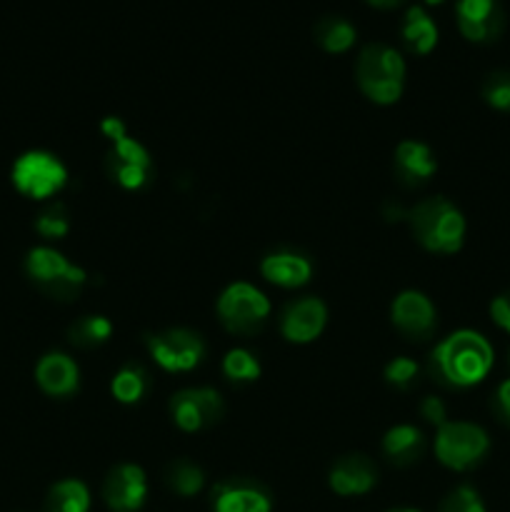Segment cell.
<instances>
[{"label":"cell","mask_w":510,"mask_h":512,"mask_svg":"<svg viewBox=\"0 0 510 512\" xmlns=\"http://www.w3.org/2000/svg\"><path fill=\"white\" fill-rule=\"evenodd\" d=\"M493 363V345L475 330H455L430 353V370L448 388H473L483 383Z\"/></svg>","instance_id":"6da1fadb"},{"label":"cell","mask_w":510,"mask_h":512,"mask_svg":"<svg viewBox=\"0 0 510 512\" xmlns=\"http://www.w3.org/2000/svg\"><path fill=\"white\" fill-rule=\"evenodd\" d=\"M410 233L420 248L435 255H453L465 243V215L443 195L425 198L405 213Z\"/></svg>","instance_id":"7a4b0ae2"},{"label":"cell","mask_w":510,"mask_h":512,"mask_svg":"<svg viewBox=\"0 0 510 512\" xmlns=\"http://www.w3.org/2000/svg\"><path fill=\"white\" fill-rule=\"evenodd\" d=\"M355 83L370 103H398L405 90L403 55L383 43L365 45L358 55V63H355Z\"/></svg>","instance_id":"3957f363"},{"label":"cell","mask_w":510,"mask_h":512,"mask_svg":"<svg viewBox=\"0 0 510 512\" xmlns=\"http://www.w3.org/2000/svg\"><path fill=\"white\" fill-rule=\"evenodd\" d=\"M25 273L48 298L55 300L78 298L88 283V273L50 245H38L30 250L25 258Z\"/></svg>","instance_id":"277c9868"},{"label":"cell","mask_w":510,"mask_h":512,"mask_svg":"<svg viewBox=\"0 0 510 512\" xmlns=\"http://www.w3.org/2000/svg\"><path fill=\"white\" fill-rule=\"evenodd\" d=\"M270 310L273 305H270L268 295L245 280L230 283L215 300V313H218L223 328L233 335H245V338L265 328Z\"/></svg>","instance_id":"5b68a950"},{"label":"cell","mask_w":510,"mask_h":512,"mask_svg":"<svg viewBox=\"0 0 510 512\" xmlns=\"http://www.w3.org/2000/svg\"><path fill=\"white\" fill-rule=\"evenodd\" d=\"M435 458L455 473L473 470L490 450V438L480 425L465 420H448L435 433Z\"/></svg>","instance_id":"8992f818"},{"label":"cell","mask_w":510,"mask_h":512,"mask_svg":"<svg viewBox=\"0 0 510 512\" xmlns=\"http://www.w3.org/2000/svg\"><path fill=\"white\" fill-rule=\"evenodd\" d=\"M15 190L30 200L55 198L68 185V168L48 150H28L13 163L10 173Z\"/></svg>","instance_id":"52a82bcc"},{"label":"cell","mask_w":510,"mask_h":512,"mask_svg":"<svg viewBox=\"0 0 510 512\" xmlns=\"http://www.w3.org/2000/svg\"><path fill=\"white\" fill-rule=\"evenodd\" d=\"M150 358L165 373H190L205 360V340L188 328H168L145 338Z\"/></svg>","instance_id":"ba28073f"},{"label":"cell","mask_w":510,"mask_h":512,"mask_svg":"<svg viewBox=\"0 0 510 512\" xmlns=\"http://www.w3.org/2000/svg\"><path fill=\"white\" fill-rule=\"evenodd\" d=\"M170 418L183 433H200L218 425L225 415V400L213 388H185L170 398Z\"/></svg>","instance_id":"9c48e42d"},{"label":"cell","mask_w":510,"mask_h":512,"mask_svg":"<svg viewBox=\"0 0 510 512\" xmlns=\"http://www.w3.org/2000/svg\"><path fill=\"white\" fill-rule=\"evenodd\" d=\"M105 170L123 190H143L155 173L153 155L133 135L110 143Z\"/></svg>","instance_id":"30bf717a"},{"label":"cell","mask_w":510,"mask_h":512,"mask_svg":"<svg viewBox=\"0 0 510 512\" xmlns=\"http://www.w3.org/2000/svg\"><path fill=\"white\" fill-rule=\"evenodd\" d=\"M390 323L410 343H425L438 328V310L420 290H403L390 305Z\"/></svg>","instance_id":"8fae6325"},{"label":"cell","mask_w":510,"mask_h":512,"mask_svg":"<svg viewBox=\"0 0 510 512\" xmlns=\"http://www.w3.org/2000/svg\"><path fill=\"white\" fill-rule=\"evenodd\" d=\"M103 500L110 512H138L148 500V475L140 465L120 463L103 480Z\"/></svg>","instance_id":"7c38bea8"},{"label":"cell","mask_w":510,"mask_h":512,"mask_svg":"<svg viewBox=\"0 0 510 512\" xmlns=\"http://www.w3.org/2000/svg\"><path fill=\"white\" fill-rule=\"evenodd\" d=\"M325 325H328V308L320 298L308 295V298H298L285 305L278 328L288 343L308 345L323 335Z\"/></svg>","instance_id":"4fadbf2b"},{"label":"cell","mask_w":510,"mask_h":512,"mask_svg":"<svg viewBox=\"0 0 510 512\" xmlns=\"http://www.w3.org/2000/svg\"><path fill=\"white\" fill-rule=\"evenodd\" d=\"M458 28L470 43H493L505 28V15L498 0H458Z\"/></svg>","instance_id":"5bb4252c"},{"label":"cell","mask_w":510,"mask_h":512,"mask_svg":"<svg viewBox=\"0 0 510 512\" xmlns=\"http://www.w3.org/2000/svg\"><path fill=\"white\" fill-rule=\"evenodd\" d=\"M328 485L340 498H355L368 495L378 485V468L373 460L363 453L343 455L333 463L328 473Z\"/></svg>","instance_id":"9a60e30c"},{"label":"cell","mask_w":510,"mask_h":512,"mask_svg":"<svg viewBox=\"0 0 510 512\" xmlns=\"http://www.w3.org/2000/svg\"><path fill=\"white\" fill-rule=\"evenodd\" d=\"M213 512H273V498L255 480L233 478L215 485Z\"/></svg>","instance_id":"2e32d148"},{"label":"cell","mask_w":510,"mask_h":512,"mask_svg":"<svg viewBox=\"0 0 510 512\" xmlns=\"http://www.w3.org/2000/svg\"><path fill=\"white\" fill-rule=\"evenodd\" d=\"M35 383L50 398H70L80 388V368L68 353H45L35 365Z\"/></svg>","instance_id":"e0dca14e"},{"label":"cell","mask_w":510,"mask_h":512,"mask_svg":"<svg viewBox=\"0 0 510 512\" xmlns=\"http://www.w3.org/2000/svg\"><path fill=\"white\" fill-rule=\"evenodd\" d=\"M260 275L283 290L303 288L313 278V263L295 250H275L260 260Z\"/></svg>","instance_id":"ac0fdd59"},{"label":"cell","mask_w":510,"mask_h":512,"mask_svg":"<svg viewBox=\"0 0 510 512\" xmlns=\"http://www.w3.org/2000/svg\"><path fill=\"white\" fill-rule=\"evenodd\" d=\"M393 168L395 175L408 188H418L425 185L438 170V160L430 145L420 143V140H403L393 153Z\"/></svg>","instance_id":"d6986e66"},{"label":"cell","mask_w":510,"mask_h":512,"mask_svg":"<svg viewBox=\"0 0 510 512\" xmlns=\"http://www.w3.org/2000/svg\"><path fill=\"white\" fill-rule=\"evenodd\" d=\"M425 453V435L423 430L415 425L403 423L393 425L388 433L383 435V455L398 468H408V465L418 463Z\"/></svg>","instance_id":"ffe728a7"},{"label":"cell","mask_w":510,"mask_h":512,"mask_svg":"<svg viewBox=\"0 0 510 512\" xmlns=\"http://www.w3.org/2000/svg\"><path fill=\"white\" fill-rule=\"evenodd\" d=\"M90 490L83 480L65 478L50 488L45 498V512H90Z\"/></svg>","instance_id":"44dd1931"},{"label":"cell","mask_w":510,"mask_h":512,"mask_svg":"<svg viewBox=\"0 0 510 512\" xmlns=\"http://www.w3.org/2000/svg\"><path fill=\"white\" fill-rule=\"evenodd\" d=\"M150 390V378L145 373L143 365L128 363L113 375L110 380V395L118 400L120 405H138L140 400L148 395Z\"/></svg>","instance_id":"7402d4cb"},{"label":"cell","mask_w":510,"mask_h":512,"mask_svg":"<svg viewBox=\"0 0 510 512\" xmlns=\"http://www.w3.org/2000/svg\"><path fill=\"white\" fill-rule=\"evenodd\" d=\"M403 40L413 53L428 55L438 45V25L423 8H410L403 20Z\"/></svg>","instance_id":"603a6c76"},{"label":"cell","mask_w":510,"mask_h":512,"mask_svg":"<svg viewBox=\"0 0 510 512\" xmlns=\"http://www.w3.org/2000/svg\"><path fill=\"white\" fill-rule=\"evenodd\" d=\"M113 335V323L105 315H83L68 328V340L75 348L93 350L105 345Z\"/></svg>","instance_id":"cb8c5ba5"},{"label":"cell","mask_w":510,"mask_h":512,"mask_svg":"<svg viewBox=\"0 0 510 512\" xmlns=\"http://www.w3.org/2000/svg\"><path fill=\"white\" fill-rule=\"evenodd\" d=\"M165 483L180 498H193V495H198L205 488V473L193 460L180 458L168 465V470H165Z\"/></svg>","instance_id":"d4e9b609"},{"label":"cell","mask_w":510,"mask_h":512,"mask_svg":"<svg viewBox=\"0 0 510 512\" xmlns=\"http://www.w3.org/2000/svg\"><path fill=\"white\" fill-rule=\"evenodd\" d=\"M355 38H358V33H355L353 23H348L345 18H338V15L335 18L333 15L323 18L315 25V40L328 53H345V50L353 48Z\"/></svg>","instance_id":"484cf974"},{"label":"cell","mask_w":510,"mask_h":512,"mask_svg":"<svg viewBox=\"0 0 510 512\" xmlns=\"http://www.w3.org/2000/svg\"><path fill=\"white\" fill-rule=\"evenodd\" d=\"M223 375L235 385H250L260 378L263 368H260L258 355L250 353L248 348H233L225 353L223 358Z\"/></svg>","instance_id":"4316f807"},{"label":"cell","mask_w":510,"mask_h":512,"mask_svg":"<svg viewBox=\"0 0 510 512\" xmlns=\"http://www.w3.org/2000/svg\"><path fill=\"white\" fill-rule=\"evenodd\" d=\"M35 233L45 240H63L70 233V220L63 205H50L35 218Z\"/></svg>","instance_id":"83f0119b"},{"label":"cell","mask_w":510,"mask_h":512,"mask_svg":"<svg viewBox=\"0 0 510 512\" xmlns=\"http://www.w3.org/2000/svg\"><path fill=\"white\" fill-rule=\"evenodd\" d=\"M438 512H485L483 498L470 485H458L440 500Z\"/></svg>","instance_id":"f1b7e54d"},{"label":"cell","mask_w":510,"mask_h":512,"mask_svg":"<svg viewBox=\"0 0 510 512\" xmlns=\"http://www.w3.org/2000/svg\"><path fill=\"white\" fill-rule=\"evenodd\" d=\"M418 373H420L418 363H415L413 358H408V355H400V358H393L388 365H385L383 378L385 383L393 385V388L408 390L410 385L415 383V378H418Z\"/></svg>","instance_id":"f546056e"},{"label":"cell","mask_w":510,"mask_h":512,"mask_svg":"<svg viewBox=\"0 0 510 512\" xmlns=\"http://www.w3.org/2000/svg\"><path fill=\"white\" fill-rule=\"evenodd\" d=\"M483 98L490 108L510 113V73L500 70V73L490 75L483 85Z\"/></svg>","instance_id":"4dcf8cb0"},{"label":"cell","mask_w":510,"mask_h":512,"mask_svg":"<svg viewBox=\"0 0 510 512\" xmlns=\"http://www.w3.org/2000/svg\"><path fill=\"white\" fill-rule=\"evenodd\" d=\"M420 418L428 425L440 428V425L448 423V408H445V403L440 398L428 395V398H423V403H420Z\"/></svg>","instance_id":"1f68e13d"},{"label":"cell","mask_w":510,"mask_h":512,"mask_svg":"<svg viewBox=\"0 0 510 512\" xmlns=\"http://www.w3.org/2000/svg\"><path fill=\"white\" fill-rule=\"evenodd\" d=\"M490 318H493V323L503 333L510 335V290H505L498 298H493V303H490Z\"/></svg>","instance_id":"d6a6232c"},{"label":"cell","mask_w":510,"mask_h":512,"mask_svg":"<svg viewBox=\"0 0 510 512\" xmlns=\"http://www.w3.org/2000/svg\"><path fill=\"white\" fill-rule=\"evenodd\" d=\"M495 413L510 428V380L500 383L498 393H495Z\"/></svg>","instance_id":"836d02e7"},{"label":"cell","mask_w":510,"mask_h":512,"mask_svg":"<svg viewBox=\"0 0 510 512\" xmlns=\"http://www.w3.org/2000/svg\"><path fill=\"white\" fill-rule=\"evenodd\" d=\"M100 133H103L110 143H115V140H120L128 135V128H125L123 120L110 115V118H103V123H100Z\"/></svg>","instance_id":"e575fe53"},{"label":"cell","mask_w":510,"mask_h":512,"mask_svg":"<svg viewBox=\"0 0 510 512\" xmlns=\"http://www.w3.org/2000/svg\"><path fill=\"white\" fill-rule=\"evenodd\" d=\"M370 5H375V8H395V5H400L403 0H368Z\"/></svg>","instance_id":"d590c367"},{"label":"cell","mask_w":510,"mask_h":512,"mask_svg":"<svg viewBox=\"0 0 510 512\" xmlns=\"http://www.w3.org/2000/svg\"><path fill=\"white\" fill-rule=\"evenodd\" d=\"M388 512H420V510H415V508H395V510H388Z\"/></svg>","instance_id":"8d00e7d4"},{"label":"cell","mask_w":510,"mask_h":512,"mask_svg":"<svg viewBox=\"0 0 510 512\" xmlns=\"http://www.w3.org/2000/svg\"><path fill=\"white\" fill-rule=\"evenodd\" d=\"M425 3H430V5H438V3H443V0H425Z\"/></svg>","instance_id":"74e56055"}]
</instances>
